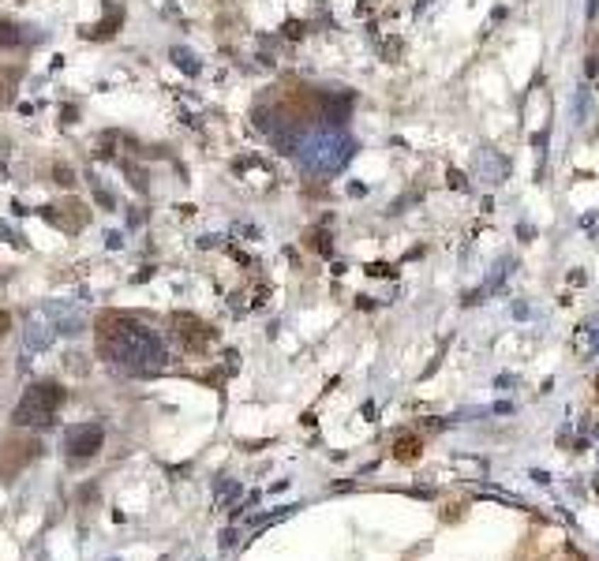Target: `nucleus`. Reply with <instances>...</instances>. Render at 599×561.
Here are the masks:
<instances>
[{"instance_id":"nucleus-12","label":"nucleus","mask_w":599,"mask_h":561,"mask_svg":"<svg viewBox=\"0 0 599 561\" xmlns=\"http://www.w3.org/2000/svg\"><path fill=\"white\" fill-rule=\"evenodd\" d=\"M285 37H289V42H300V37L307 34V23H300V19H289L285 23V30H281Z\"/></svg>"},{"instance_id":"nucleus-11","label":"nucleus","mask_w":599,"mask_h":561,"mask_svg":"<svg viewBox=\"0 0 599 561\" xmlns=\"http://www.w3.org/2000/svg\"><path fill=\"white\" fill-rule=\"evenodd\" d=\"M173 60H176V68H180V71H188V75H195V71H199V64H195V57H191V53H184V49H176V53H173Z\"/></svg>"},{"instance_id":"nucleus-9","label":"nucleus","mask_w":599,"mask_h":561,"mask_svg":"<svg viewBox=\"0 0 599 561\" xmlns=\"http://www.w3.org/2000/svg\"><path fill=\"white\" fill-rule=\"evenodd\" d=\"M53 184L75 187V168H72V165H53Z\"/></svg>"},{"instance_id":"nucleus-3","label":"nucleus","mask_w":599,"mask_h":561,"mask_svg":"<svg viewBox=\"0 0 599 561\" xmlns=\"http://www.w3.org/2000/svg\"><path fill=\"white\" fill-rule=\"evenodd\" d=\"M101 446H105L101 423H79V427L64 430V453H68L72 461H90V456L101 453Z\"/></svg>"},{"instance_id":"nucleus-19","label":"nucleus","mask_w":599,"mask_h":561,"mask_svg":"<svg viewBox=\"0 0 599 561\" xmlns=\"http://www.w3.org/2000/svg\"><path fill=\"white\" fill-rule=\"evenodd\" d=\"M11 330V318H8V311H0V337H4Z\"/></svg>"},{"instance_id":"nucleus-5","label":"nucleus","mask_w":599,"mask_h":561,"mask_svg":"<svg viewBox=\"0 0 599 561\" xmlns=\"http://www.w3.org/2000/svg\"><path fill=\"white\" fill-rule=\"evenodd\" d=\"M420 453H423V441L416 438V434H401V438L394 441V461H401V464L420 461Z\"/></svg>"},{"instance_id":"nucleus-17","label":"nucleus","mask_w":599,"mask_h":561,"mask_svg":"<svg viewBox=\"0 0 599 561\" xmlns=\"http://www.w3.org/2000/svg\"><path fill=\"white\" fill-rule=\"evenodd\" d=\"M11 101V83H8V75H0V109H4Z\"/></svg>"},{"instance_id":"nucleus-21","label":"nucleus","mask_w":599,"mask_h":561,"mask_svg":"<svg viewBox=\"0 0 599 561\" xmlns=\"http://www.w3.org/2000/svg\"><path fill=\"white\" fill-rule=\"evenodd\" d=\"M577 561H581V557H577Z\"/></svg>"},{"instance_id":"nucleus-13","label":"nucleus","mask_w":599,"mask_h":561,"mask_svg":"<svg viewBox=\"0 0 599 561\" xmlns=\"http://www.w3.org/2000/svg\"><path fill=\"white\" fill-rule=\"evenodd\" d=\"M446 176H450V187H453V191H468V187H472V184L464 180V173H461V168H450Z\"/></svg>"},{"instance_id":"nucleus-16","label":"nucleus","mask_w":599,"mask_h":561,"mask_svg":"<svg viewBox=\"0 0 599 561\" xmlns=\"http://www.w3.org/2000/svg\"><path fill=\"white\" fill-rule=\"evenodd\" d=\"M94 199H98L101 206H105V210H113V206H116V202H113V195H109L105 187H98V184H94Z\"/></svg>"},{"instance_id":"nucleus-1","label":"nucleus","mask_w":599,"mask_h":561,"mask_svg":"<svg viewBox=\"0 0 599 561\" xmlns=\"http://www.w3.org/2000/svg\"><path fill=\"white\" fill-rule=\"evenodd\" d=\"M98 352L109 367L127 371V374H154L169 359L161 337L147 322H139L132 315H116V311L101 315L98 322Z\"/></svg>"},{"instance_id":"nucleus-7","label":"nucleus","mask_w":599,"mask_h":561,"mask_svg":"<svg viewBox=\"0 0 599 561\" xmlns=\"http://www.w3.org/2000/svg\"><path fill=\"white\" fill-rule=\"evenodd\" d=\"M124 23V11H109V19H101L94 30H86V37H98V42H109V37H116V30H120Z\"/></svg>"},{"instance_id":"nucleus-10","label":"nucleus","mask_w":599,"mask_h":561,"mask_svg":"<svg viewBox=\"0 0 599 561\" xmlns=\"http://www.w3.org/2000/svg\"><path fill=\"white\" fill-rule=\"evenodd\" d=\"M401 49H405V42H401V37H389V42H382V60H386V64H397V60H401Z\"/></svg>"},{"instance_id":"nucleus-20","label":"nucleus","mask_w":599,"mask_h":561,"mask_svg":"<svg viewBox=\"0 0 599 561\" xmlns=\"http://www.w3.org/2000/svg\"><path fill=\"white\" fill-rule=\"evenodd\" d=\"M60 116H64V124H75V116H79V109H64Z\"/></svg>"},{"instance_id":"nucleus-6","label":"nucleus","mask_w":599,"mask_h":561,"mask_svg":"<svg viewBox=\"0 0 599 561\" xmlns=\"http://www.w3.org/2000/svg\"><path fill=\"white\" fill-rule=\"evenodd\" d=\"M304 243H307L315 255H322V258L333 255V240H330L326 229H307V232H304Z\"/></svg>"},{"instance_id":"nucleus-8","label":"nucleus","mask_w":599,"mask_h":561,"mask_svg":"<svg viewBox=\"0 0 599 561\" xmlns=\"http://www.w3.org/2000/svg\"><path fill=\"white\" fill-rule=\"evenodd\" d=\"M16 45H23V30H19V23L0 19V49H16Z\"/></svg>"},{"instance_id":"nucleus-15","label":"nucleus","mask_w":599,"mask_h":561,"mask_svg":"<svg viewBox=\"0 0 599 561\" xmlns=\"http://www.w3.org/2000/svg\"><path fill=\"white\" fill-rule=\"evenodd\" d=\"M367 273H371V277H394V270H389L386 262H371Z\"/></svg>"},{"instance_id":"nucleus-2","label":"nucleus","mask_w":599,"mask_h":561,"mask_svg":"<svg viewBox=\"0 0 599 561\" xmlns=\"http://www.w3.org/2000/svg\"><path fill=\"white\" fill-rule=\"evenodd\" d=\"M64 404V389L57 382H34L23 400L16 404V415H11V423L16 427H49L53 423V415L60 412Z\"/></svg>"},{"instance_id":"nucleus-4","label":"nucleus","mask_w":599,"mask_h":561,"mask_svg":"<svg viewBox=\"0 0 599 561\" xmlns=\"http://www.w3.org/2000/svg\"><path fill=\"white\" fill-rule=\"evenodd\" d=\"M173 330H176L180 345H184L188 352H206L217 341V330L210 322H202L195 315H184V311H176V315H173Z\"/></svg>"},{"instance_id":"nucleus-14","label":"nucleus","mask_w":599,"mask_h":561,"mask_svg":"<svg viewBox=\"0 0 599 561\" xmlns=\"http://www.w3.org/2000/svg\"><path fill=\"white\" fill-rule=\"evenodd\" d=\"M124 168H127V176H132V184L139 191H147V176H142V168H135V165H124Z\"/></svg>"},{"instance_id":"nucleus-18","label":"nucleus","mask_w":599,"mask_h":561,"mask_svg":"<svg viewBox=\"0 0 599 561\" xmlns=\"http://www.w3.org/2000/svg\"><path fill=\"white\" fill-rule=\"evenodd\" d=\"M599 75V57H588L584 60V79H595Z\"/></svg>"}]
</instances>
